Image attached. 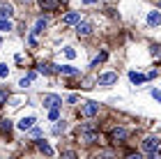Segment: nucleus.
<instances>
[{
  "label": "nucleus",
  "instance_id": "f257e3e1",
  "mask_svg": "<svg viewBox=\"0 0 161 159\" xmlns=\"http://www.w3.org/2000/svg\"><path fill=\"white\" fill-rule=\"evenodd\" d=\"M99 127L94 125V122H83L78 129H76V141L80 145H94V143H99Z\"/></svg>",
  "mask_w": 161,
  "mask_h": 159
},
{
  "label": "nucleus",
  "instance_id": "f03ea898",
  "mask_svg": "<svg viewBox=\"0 0 161 159\" xmlns=\"http://www.w3.org/2000/svg\"><path fill=\"white\" fill-rule=\"evenodd\" d=\"M141 150L147 155V159H159L161 157V139L159 136H145L141 141Z\"/></svg>",
  "mask_w": 161,
  "mask_h": 159
},
{
  "label": "nucleus",
  "instance_id": "7ed1b4c3",
  "mask_svg": "<svg viewBox=\"0 0 161 159\" xmlns=\"http://www.w3.org/2000/svg\"><path fill=\"white\" fill-rule=\"evenodd\" d=\"M108 141H111V145H124L129 141V129L127 127H113L108 132Z\"/></svg>",
  "mask_w": 161,
  "mask_h": 159
},
{
  "label": "nucleus",
  "instance_id": "20e7f679",
  "mask_svg": "<svg viewBox=\"0 0 161 159\" xmlns=\"http://www.w3.org/2000/svg\"><path fill=\"white\" fill-rule=\"evenodd\" d=\"M99 111H101V104L92 102V99L80 102V106H78V115L80 118H94V115H99Z\"/></svg>",
  "mask_w": 161,
  "mask_h": 159
},
{
  "label": "nucleus",
  "instance_id": "39448f33",
  "mask_svg": "<svg viewBox=\"0 0 161 159\" xmlns=\"http://www.w3.org/2000/svg\"><path fill=\"white\" fill-rule=\"evenodd\" d=\"M118 71H104V74H99L94 78V85H99V88H111V85L118 83Z\"/></svg>",
  "mask_w": 161,
  "mask_h": 159
},
{
  "label": "nucleus",
  "instance_id": "423d86ee",
  "mask_svg": "<svg viewBox=\"0 0 161 159\" xmlns=\"http://www.w3.org/2000/svg\"><path fill=\"white\" fill-rule=\"evenodd\" d=\"M92 32H94V23L92 21H80V23L76 26V35L78 37H90Z\"/></svg>",
  "mask_w": 161,
  "mask_h": 159
},
{
  "label": "nucleus",
  "instance_id": "0eeeda50",
  "mask_svg": "<svg viewBox=\"0 0 161 159\" xmlns=\"http://www.w3.org/2000/svg\"><path fill=\"white\" fill-rule=\"evenodd\" d=\"M55 74L62 76H83L78 67H71V65H55Z\"/></svg>",
  "mask_w": 161,
  "mask_h": 159
},
{
  "label": "nucleus",
  "instance_id": "6e6552de",
  "mask_svg": "<svg viewBox=\"0 0 161 159\" xmlns=\"http://www.w3.org/2000/svg\"><path fill=\"white\" fill-rule=\"evenodd\" d=\"M80 12H76V9H69L67 14L62 16V26H78L80 23Z\"/></svg>",
  "mask_w": 161,
  "mask_h": 159
},
{
  "label": "nucleus",
  "instance_id": "1a4fd4ad",
  "mask_svg": "<svg viewBox=\"0 0 161 159\" xmlns=\"http://www.w3.org/2000/svg\"><path fill=\"white\" fill-rule=\"evenodd\" d=\"M42 104L46 108H55V106H62V97L60 95H53V92H48V95L42 97Z\"/></svg>",
  "mask_w": 161,
  "mask_h": 159
},
{
  "label": "nucleus",
  "instance_id": "9d476101",
  "mask_svg": "<svg viewBox=\"0 0 161 159\" xmlns=\"http://www.w3.org/2000/svg\"><path fill=\"white\" fill-rule=\"evenodd\" d=\"M145 21H147L150 28H161V12H159V9H150Z\"/></svg>",
  "mask_w": 161,
  "mask_h": 159
},
{
  "label": "nucleus",
  "instance_id": "9b49d317",
  "mask_svg": "<svg viewBox=\"0 0 161 159\" xmlns=\"http://www.w3.org/2000/svg\"><path fill=\"white\" fill-rule=\"evenodd\" d=\"M60 0H39V7H42V12H58L60 9Z\"/></svg>",
  "mask_w": 161,
  "mask_h": 159
},
{
  "label": "nucleus",
  "instance_id": "f8f14e48",
  "mask_svg": "<svg viewBox=\"0 0 161 159\" xmlns=\"http://www.w3.org/2000/svg\"><path fill=\"white\" fill-rule=\"evenodd\" d=\"M35 122H37V118H35V115H28V118H21V120L16 122V127L21 129V132H28V129L35 127Z\"/></svg>",
  "mask_w": 161,
  "mask_h": 159
},
{
  "label": "nucleus",
  "instance_id": "ddd939ff",
  "mask_svg": "<svg viewBox=\"0 0 161 159\" xmlns=\"http://www.w3.org/2000/svg\"><path fill=\"white\" fill-rule=\"evenodd\" d=\"M48 26V19L46 16H39L37 21H35V26H32V30H30V35H35V37H37V35H42L44 32V28Z\"/></svg>",
  "mask_w": 161,
  "mask_h": 159
},
{
  "label": "nucleus",
  "instance_id": "4468645a",
  "mask_svg": "<svg viewBox=\"0 0 161 159\" xmlns=\"http://www.w3.org/2000/svg\"><path fill=\"white\" fill-rule=\"evenodd\" d=\"M129 81L134 83V85H143V83H147V76H145V74H138V71L131 69V71H129Z\"/></svg>",
  "mask_w": 161,
  "mask_h": 159
},
{
  "label": "nucleus",
  "instance_id": "2eb2a0df",
  "mask_svg": "<svg viewBox=\"0 0 161 159\" xmlns=\"http://www.w3.org/2000/svg\"><path fill=\"white\" fill-rule=\"evenodd\" d=\"M35 78H37V71H30V74H28V76H23V78H21V81H19V85H21V88H30V85H32V81H35Z\"/></svg>",
  "mask_w": 161,
  "mask_h": 159
},
{
  "label": "nucleus",
  "instance_id": "dca6fc26",
  "mask_svg": "<svg viewBox=\"0 0 161 159\" xmlns=\"http://www.w3.org/2000/svg\"><path fill=\"white\" fill-rule=\"evenodd\" d=\"M37 148H39V152H44L46 157H51V155H53V148H51V145H48V143L44 141V139H37Z\"/></svg>",
  "mask_w": 161,
  "mask_h": 159
},
{
  "label": "nucleus",
  "instance_id": "f3484780",
  "mask_svg": "<svg viewBox=\"0 0 161 159\" xmlns=\"http://www.w3.org/2000/svg\"><path fill=\"white\" fill-rule=\"evenodd\" d=\"M94 159H115V150L113 148H106V150H99Z\"/></svg>",
  "mask_w": 161,
  "mask_h": 159
},
{
  "label": "nucleus",
  "instance_id": "a211bd4d",
  "mask_svg": "<svg viewBox=\"0 0 161 159\" xmlns=\"http://www.w3.org/2000/svg\"><path fill=\"white\" fill-rule=\"evenodd\" d=\"M12 14H14V7L9 5V3H3V5H0V19H9L12 16Z\"/></svg>",
  "mask_w": 161,
  "mask_h": 159
},
{
  "label": "nucleus",
  "instance_id": "6ab92c4d",
  "mask_svg": "<svg viewBox=\"0 0 161 159\" xmlns=\"http://www.w3.org/2000/svg\"><path fill=\"white\" fill-rule=\"evenodd\" d=\"M106 60H108V53H106V51H99V53H97V58H94V60L90 62V67H97L99 62H106Z\"/></svg>",
  "mask_w": 161,
  "mask_h": 159
},
{
  "label": "nucleus",
  "instance_id": "aec40b11",
  "mask_svg": "<svg viewBox=\"0 0 161 159\" xmlns=\"http://www.w3.org/2000/svg\"><path fill=\"white\" fill-rule=\"evenodd\" d=\"M39 71H42V74H53V71H55V65H51V62H42L39 65Z\"/></svg>",
  "mask_w": 161,
  "mask_h": 159
},
{
  "label": "nucleus",
  "instance_id": "412c9836",
  "mask_svg": "<svg viewBox=\"0 0 161 159\" xmlns=\"http://www.w3.org/2000/svg\"><path fill=\"white\" fill-rule=\"evenodd\" d=\"M64 132H67V122H64V120H58V125L53 127V134L60 136V134H64Z\"/></svg>",
  "mask_w": 161,
  "mask_h": 159
},
{
  "label": "nucleus",
  "instance_id": "4be33fe9",
  "mask_svg": "<svg viewBox=\"0 0 161 159\" xmlns=\"http://www.w3.org/2000/svg\"><path fill=\"white\" fill-rule=\"evenodd\" d=\"M60 108L62 106H55V108H48V120H60Z\"/></svg>",
  "mask_w": 161,
  "mask_h": 159
},
{
  "label": "nucleus",
  "instance_id": "5701e85b",
  "mask_svg": "<svg viewBox=\"0 0 161 159\" xmlns=\"http://www.w3.org/2000/svg\"><path fill=\"white\" fill-rule=\"evenodd\" d=\"M12 30V21L9 19H0V32H9Z\"/></svg>",
  "mask_w": 161,
  "mask_h": 159
},
{
  "label": "nucleus",
  "instance_id": "b1692460",
  "mask_svg": "<svg viewBox=\"0 0 161 159\" xmlns=\"http://www.w3.org/2000/svg\"><path fill=\"white\" fill-rule=\"evenodd\" d=\"M150 53L157 58V60H161V44H152L150 46Z\"/></svg>",
  "mask_w": 161,
  "mask_h": 159
},
{
  "label": "nucleus",
  "instance_id": "393cba45",
  "mask_svg": "<svg viewBox=\"0 0 161 159\" xmlns=\"http://www.w3.org/2000/svg\"><path fill=\"white\" fill-rule=\"evenodd\" d=\"M0 132H12V120H0Z\"/></svg>",
  "mask_w": 161,
  "mask_h": 159
},
{
  "label": "nucleus",
  "instance_id": "a878e982",
  "mask_svg": "<svg viewBox=\"0 0 161 159\" xmlns=\"http://www.w3.org/2000/svg\"><path fill=\"white\" fill-rule=\"evenodd\" d=\"M62 159H78V155L74 150H62Z\"/></svg>",
  "mask_w": 161,
  "mask_h": 159
},
{
  "label": "nucleus",
  "instance_id": "bb28decb",
  "mask_svg": "<svg viewBox=\"0 0 161 159\" xmlns=\"http://www.w3.org/2000/svg\"><path fill=\"white\" fill-rule=\"evenodd\" d=\"M64 55H67L69 60H74V58H76V51H74V46H64Z\"/></svg>",
  "mask_w": 161,
  "mask_h": 159
},
{
  "label": "nucleus",
  "instance_id": "cd10ccee",
  "mask_svg": "<svg viewBox=\"0 0 161 159\" xmlns=\"http://www.w3.org/2000/svg\"><path fill=\"white\" fill-rule=\"evenodd\" d=\"M150 95H152V99H157V102L161 104V90H159V88H152V90H150Z\"/></svg>",
  "mask_w": 161,
  "mask_h": 159
},
{
  "label": "nucleus",
  "instance_id": "c85d7f7f",
  "mask_svg": "<svg viewBox=\"0 0 161 159\" xmlns=\"http://www.w3.org/2000/svg\"><path fill=\"white\" fill-rule=\"evenodd\" d=\"M124 159H143V152H134V150H131V152H127Z\"/></svg>",
  "mask_w": 161,
  "mask_h": 159
},
{
  "label": "nucleus",
  "instance_id": "c756f323",
  "mask_svg": "<svg viewBox=\"0 0 161 159\" xmlns=\"http://www.w3.org/2000/svg\"><path fill=\"white\" fill-rule=\"evenodd\" d=\"M7 74H9V67H7V65H0V76L7 78Z\"/></svg>",
  "mask_w": 161,
  "mask_h": 159
},
{
  "label": "nucleus",
  "instance_id": "7c9ffc66",
  "mask_svg": "<svg viewBox=\"0 0 161 159\" xmlns=\"http://www.w3.org/2000/svg\"><path fill=\"white\" fill-rule=\"evenodd\" d=\"M30 134L35 136V139H42V129H39V127H32V129H30Z\"/></svg>",
  "mask_w": 161,
  "mask_h": 159
},
{
  "label": "nucleus",
  "instance_id": "2f4dec72",
  "mask_svg": "<svg viewBox=\"0 0 161 159\" xmlns=\"http://www.w3.org/2000/svg\"><path fill=\"white\" fill-rule=\"evenodd\" d=\"M67 104H78V95H69L67 97Z\"/></svg>",
  "mask_w": 161,
  "mask_h": 159
},
{
  "label": "nucleus",
  "instance_id": "473e14b6",
  "mask_svg": "<svg viewBox=\"0 0 161 159\" xmlns=\"http://www.w3.org/2000/svg\"><path fill=\"white\" fill-rule=\"evenodd\" d=\"M99 3V0H80V5H83V7H90V5H97Z\"/></svg>",
  "mask_w": 161,
  "mask_h": 159
},
{
  "label": "nucleus",
  "instance_id": "72a5a7b5",
  "mask_svg": "<svg viewBox=\"0 0 161 159\" xmlns=\"http://www.w3.org/2000/svg\"><path fill=\"white\" fill-rule=\"evenodd\" d=\"M7 97H9V92H7V90H0V104H3Z\"/></svg>",
  "mask_w": 161,
  "mask_h": 159
},
{
  "label": "nucleus",
  "instance_id": "f704fd0d",
  "mask_svg": "<svg viewBox=\"0 0 161 159\" xmlns=\"http://www.w3.org/2000/svg\"><path fill=\"white\" fill-rule=\"evenodd\" d=\"M60 3H69V0H60Z\"/></svg>",
  "mask_w": 161,
  "mask_h": 159
},
{
  "label": "nucleus",
  "instance_id": "c9c22d12",
  "mask_svg": "<svg viewBox=\"0 0 161 159\" xmlns=\"http://www.w3.org/2000/svg\"><path fill=\"white\" fill-rule=\"evenodd\" d=\"M0 44H3V39H0Z\"/></svg>",
  "mask_w": 161,
  "mask_h": 159
}]
</instances>
